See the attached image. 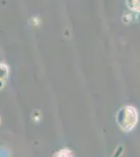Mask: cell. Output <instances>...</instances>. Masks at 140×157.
I'll return each mask as SVG.
<instances>
[{
	"instance_id": "6da1fadb",
	"label": "cell",
	"mask_w": 140,
	"mask_h": 157,
	"mask_svg": "<svg viewBox=\"0 0 140 157\" xmlns=\"http://www.w3.org/2000/svg\"><path fill=\"white\" fill-rule=\"evenodd\" d=\"M117 123L124 131L134 128L137 123V112L133 107H126L121 109L117 115Z\"/></svg>"
},
{
	"instance_id": "7a4b0ae2",
	"label": "cell",
	"mask_w": 140,
	"mask_h": 157,
	"mask_svg": "<svg viewBox=\"0 0 140 157\" xmlns=\"http://www.w3.org/2000/svg\"><path fill=\"white\" fill-rule=\"evenodd\" d=\"M55 157H73L72 152L68 149H63V150H60L59 152L55 153Z\"/></svg>"
},
{
	"instance_id": "3957f363",
	"label": "cell",
	"mask_w": 140,
	"mask_h": 157,
	"mask_svg": "<svg viewBox=\"0 0 140 157\" xmlns=\"http://www.w3.org/2000/svg\"><path fill=\"white\" fill-rule=\"evenodd\" d=\"M132 9L136 12H140V0H132Z\"/></svg>"
}]
</instances>
